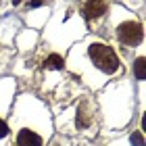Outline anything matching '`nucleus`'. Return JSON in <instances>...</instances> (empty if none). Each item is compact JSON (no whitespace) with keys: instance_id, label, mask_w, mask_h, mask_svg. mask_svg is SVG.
Masks as SVG:
<instances>
[{"instance_id":"nucleus-10","label":"nucleus","mask_w":146,"mask_h":146,"mask_svg":"<svg viewBox=\"0 0 146 146\" xmlns=\"http://www.w3.org/2000/svg\"><path fill=\"white\" fill-rule=\"evenodd\" d=\"M6 134H9V125H6V123L2 121V119H0V140H2V138H4Z\"/></svg>"},{"instance_id":"nucleus-6","label":"nucleus","mask_w":146,"mask_h":146,"mask_svg":"<svg viewBox=\"0 0 146 146\" xmlns=\"http://www.w3.org/2000/svg\"><path fill=\"white\" fill-rule=\"evenodd\" d=\"M134 73H136L138 79H144V77H146V61H144V56L136 58V63H134Z\"/></svg>"},{"instance_id":"nucleus-2","label":"nucleus","mask_w":146,"mask_h":146,"mask_svg":"<svg viewBox=\"0 0 146 146\" xmlns=\"http://www.w3.org/2000/svg\"><path fill=\"white\" fill-rule=\"evenodd\" d=\"M117 40L125 46H136L142 40V25L136 21H125L117 27Z\"/></svg>"},{"instance_id":"nucleus-9","label":"nucleus","mask_w":146,"mask_h":146,"mask_svg":"<svg viewBox=\"0 0 146 146\" xmlns=\"http://www.w3.org/2000/svg\"><path fill=\"white\" fill-rule=\"evenodd\" d=\"M46 2H50V0H29L27 6H29V9H38V6H42V4H46Z\"/></svg>"},{"instance_id":"nucleus-4","label":"nucleus","mask_w":146,"mask_h":146,"mask_svg":"<svg viewBox=\"0 0 146 146\" xmlns=\"http://www.w3.org/2000/svg\"><path fill=\"white\" fill-rule=\"evenodd\" d=\"M17 146H42V138L31 129H21L17 134Z\"/></svg>"},{"instance_id":"nucleus-11","label":"nucleus","mask_w":146,"mask_h":146,"mask_svg":"<svg viewBox=\"0 0 146 146\" xmlns=\"http://www.w3.org/2000/svg\"><path fill=\"white\" fill-rule=\"evenodd\" d=\"M19 2H21V0H13V4H19Z\"/></svg>"},{"instance_id":"nucleus-3","label":"nucleus","mask_w":146,"mask_h":146,"mask_svg":"<svg viewBox=\"0 0 146 146\" xmlns=\"http://www.w3.org/2000/svg\"><path fill=\"white\" fill-rule=\"evenodd\" d=\"M107 13V2L104 0H88L84 4V15L88 19H98Z\"/></svg>"},{"instance_id":"nucleus-8","label":"nucleus","mask_w":146,"mask_h":146,"mask_svg":"<svg viewBox=\"0 0 146 146\" xmlns=\"http://www.w3.org/2000/svg\"><path fill=\"white\" fill-rule=\"evenodd\" d=\"M131 146H144V136L140 134V131H136V134H131Z\"/></svg>"},{"instance_id":"nucleus-5","label":"nucleus","mask_w":146,"mask_h":146,"mask_svg":"<svg viewBox=\"0 0 146 146\" xmlns=\"http://www.w3.org/2000/svg\"><path fill=\"white\" fill-rule=\"evenodd\" d=\"M63 58L58 54H50L48 58L44 61V69H63Z\"/></svg>"},{"instance_id":"nucleus-7","label":"nucleus","mask_w":146,"mask_h":146,"mask_svg":"<svg viewBox=\"0 0 146 146\" xmlns=\"http://www.w3.org/2000/svg\"><path fill=\"white\" fill-rule=\"evenodd\" d=\"M88 125H90V115L79 109V111H77V127H79V129H86Z\"/></svg>"},{"instance_id":"nucleus-1","label":"nucleus","mask_w":146,"mask_h":146,"mask_svg":"<svg viewBox=\"0 0 146 146\" xmlns=\"http://www.w3.org/2000/svg\"><path fill=\"white\" fill-rule=\"evenodd\" d=\"M88 54L92 58V63L96 65L102 73H115L119 69V58L115 54V50L107 44H92Z\"/></svg>"}]
</instances>
